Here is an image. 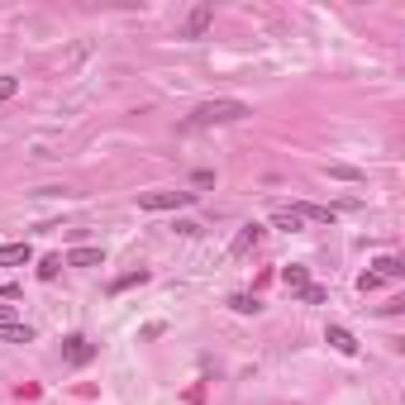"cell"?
I'll use <instances>...</instances> for the list:
<instances>
[{
  "mask_svg": "<svg viewBox=\"0 0 405 405\" xmlns=\"http://www.w3.org/2000/svg\"><path fill=\"white\" fill-rule=\"evenodd\" d=\"M272 224H277V229H286V234H296V229H300V215L291 210V205H281L277 215H272Z\"/></svg>",
  "mask_w": 405,
  "mask_h": 405,
  "instance_id": "obj_13",
  "label": "cell"
},
{
  "mask_svg": "<svg viewBox=\"0 0 405 405\" xmlns=\"http://www.w3.org/2000/svg\"><path fill=\"white\" fill-rule=\"evenodd\" d=\"M58 272H63V258H58V253H48L43 263H38V277H43V281H53Z\"/></svg>",
  "mask_w": 405,
  "mask_h": 405,
  "instance_id": "obj_16",
  "label": "cell"
},
{
  "mask_svg": "<svg viewBox=\"0 0 405 405\" xmlns=\"http://www.w3.org/2000/svg\"><path fill=\"white\" fill-rule=\"evenodd\" d=\"M229 310H238V315H258L263 305H258V296H248V291H238V296H229Z\"/></svg>",
  "mask_w": 405,
  "mask_h": 405,
  "instance_id": "obj_14",
  "label": "cell"
},
{
  "mask_svg": "<svg viewBox=\"0 0 405 405\" xmlns=\"http://www.w3.org/2000/svg\"><path fill=\"white\" fill-rule=\"evenodd\" d=\"M300 300H305V305H325V300H329V291H325V286H315V281H310V286L300 291Z\"/></svg>",
  "mask_w": 405,
  "mask_h": 405,
  "instance_id": "obj_17",
  "label": "cell"
},
{
  "mask_svg": "<svg viewBox=\"0 0 405 405\" xmlns=\"http://www.w3.org/2000/svg\"><path fill=\"white\" fill-rule=\"evenodd\" d=\"M377 286H382V277H377V272H362V277H358V291H362V296H367V291H377Z\"/></svg>",
  "mask_w": 405,
  "mask_h": 405,
  "instance_id": "obj_20",
  "label": "cell"
},
{
  "mask_svg": "<svg viewBox=\"0 0 405 405\" xmlns=\"http://www.w3.org/2000/svg\"><path fill=\"white\" fill-rule=\"evenodd\" d=\"M325 343L334 348V353H343V358H358V339H353L343 325H329L325 329Z\"/></svg>",
  "mask_w": 405,
  "mask_h": 405,
  "instance_id": "obj_4",
  "label": "cell"
},
{
  "mask_svg": "<svg viewBox=\"0 0 405 405\" xmlns=\"http://www.w3.org/2000/svg\"><path fill=\"white\" fill-rule=\"evenodd\" d=\"M377 277H382V281H396V277H405V263L386 253V258H377Z\"/></svg>",
  "mask_w": 405,
  "mask_h": 405,
  "instance_id": "obj_12",
  "label": "cell"
},
{
  "mask_svg": "<svg viewBox=\"0 0 405 405\" xmlns=\"http://www.w3.org/2000/svg\"><path fill=\"white\" fill-rule=\"evenodd\" d=\"M143 281H148V272H143V267H139V272H125V277L115 281V286H110V291H115V296H120V291H129V286H143Z\"/></svg>",
  "mask_w": 405,
  "mask_h": 405,
  "instance_id": "obj_15",
  "label": "cell"
},
{
  "mask_svg": "<svg viewBox=\"0 0 405 405\" xmlns=\"http://www.w3.org/2000/svg\"><path fill=\"white\" fill-rule=\"evenodd\" d=\"M100 263H105V253L100 248H72L63 258V267H100Z\"/></svg>",
  "mask_w": 405,
  "mask_h": 405,
  "instance_id": "obj_9",
  "label": "cell"
},
{
  "mask_svg": "<svg viewBox=\"0 0 405 405\" xmlns=\"http://www.w3.org/2000/svg\"><path fill=\"white\" fill-rule=\"evenodd\" d=\"M291 210L300 215V224H305V219H310V224H334V210H329V205H291Z\"/></svg>",
  "mask_w": 405,
  "mask_h": 405,
  "instance_id": "obj_10",
  "label": "cell"
},
{
  "mask_svg": "<svg viewBox=\"0 0 405 405\" xmlns=\"http://www.w3.org/2000/svg\"><path fill=\"white\" fill-rule=\"evenodd\" d=\"M63 362L67 367H86V362H95V343L86 339V334H67L63 339Z\"/></svg>",
  "mask_w": 405,
  "mask_h": 405,
  "instance_id": "obj_3",
  "label": "cell"
},
{
  "mask_svg": "<svg viewBox=\"0 0 405 405\" xmlns=\"http://www.w3.org/2000/svg\"><path fill=\"white\" fill-rule=\"evenodd\" d=\"M210 19H215V5L205 0V5H196V10H191V19H186V29H182V38H201V33L210 29Z\"/></svg>",
  "mask_w": 405,
  "mask_h": 405,
  "instance_id": "obj_5",
  "label": "cell"
},
{
  "mask_svg": "<svg viewBox=\"0 0 405 405\" xmlns=\"http://www.w3.org/2000/svg\"><path fill=\"white\" fill-rule=\"evenodd\" d=\"M15 91H19V77H0V105H5Z\"/></svg>",
  "mask_w": 405,
  "mask_h": 405,
  "instance_id": "obj_19",
  "label": "cell"
},
{
  "mask_svg": "<svg viewBox=\"0 0 405 405\" xmlns=\"http://www.w3.org/2000/svg\"><path fill=\"white\" fill-rule=\"evenodd\" d=\"M281 286H286V291H291V296H300V291H305V286H310V272H305V267H300V263L281 267Z\"/></svg>",
  "mask_w": 405,
  "mask_h": 405,
  "instance_id": "obj_7",
  "label": "cell"
},
{
  "mask_svg": "<svg viewBox=\"0 0 405 405\" xmlns=\"http://www.w3.org/2000/svg\"><path fill=\"white\" fill-rule=\"evenodd\" d=\"M191 201H196V191H143L139 210H182Z\"/></svg>",
  "mask_w": 405,
  "mask_h": 405,
  "instance_id": "obj_2",
  "label": "cell"
},
{
  "mask_svg": "<svg viewBox=\"0 0 405 405\" xmlns=\"http://www.w3.org/2000/svg\"><path fill=\"white\" fill-rule=\"evenodd\" d=\"M19 296V286H15V281H0V300H15Z\"/></svg>",
  "mask_w": 405,
  "mask_h": 405,
  "instance_id": "obj_21",
  "label": "cell"
},
{
  "mask_svg": "<svg viewBox=\"0 0 405 405\" xmlns=\"http://www.w3.org/2000/svg\"><path fill=\"white\" fill-rule=\"evenodd\" d=\"M0 343H33V329L10 320V325H0Z\"/></svg>",
  "mask_w": 405,
  "mask_h": 405,
  "instance_id": "obj_11",
  "label": "cell"
},
{
  "mask_svg": "<svg viewBox=\"0 0 405 405\" xmlns=\"http://www.w3.org/2000/svg\"><path fill=\"white\" fill-rule=\"evenodd\" d=\"M33 258L29 243H0V267H24Z\"/></svg>",
  "mask_w": 405,
  "mask_h": 405,
  "instance_id": "obj_8",
  "label": "cell"
},
{
  "mask_svg": "<svg viewBox=\"0 0 405 405\" xmlns=\"http://www.w3.org/2000/svg\"><path fill=\"white\" fill-rule=\"evenodd\" d=\"M258 238H263V224H243V229L234 234V243H229V258H243V253H248Z\"/></svg>",
  "mask_w": 405,
  "mask_h": 405,
  "instance_id": "obj_6",
  "label": "cell"
},
{
  "mask_svg": "<svg viewBox=\"0 0 405 405\" xmlns=\"http://www.w3.org/2000/svg\"><path fill=\"white\" fill-rule=\"evenodd\" d=\"M253 110L243 100H205V105L191 110V129H210V125H238V120H248Z\"/></svg>",
  "mask_w": 405,
  "mask_h": 405,
  "instance_id": "obj_1",
  "label": "cell"
},
{
  "mask_svg": "<svg viewBox=\"0 0 405 405\" xmlns=\"http://www.w3.org/2000/svg\"><path fill=\"white\" fill-rule=\"evenodd\" d=\"M329 177H339V182H362V172H358V167H343V162H334V167H329Z\"/></svg>",
  "mask_w": 405,
  "mask_h": 405,
  "instance_id": "obj_18",
  "label": "cell"
}]
</instances>
